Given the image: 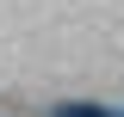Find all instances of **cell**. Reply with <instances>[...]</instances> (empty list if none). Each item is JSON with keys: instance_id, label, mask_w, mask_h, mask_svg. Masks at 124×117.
Returning <instances> with one entry per match:
<instances>
[{"instance_id": "1", "label": "cell", "mask_w": 124, "mask_h": 117, "mask_svg": "<svg viewBox=\"0 0 124 117\" xmlns=\"http://www.w3.org/2000/svg\"><path fill=\"white\" fill-rule=\"evenodd\" d=\"M56 117H112V111H99V105H62Z\"/></svg>"}]
</instances>
